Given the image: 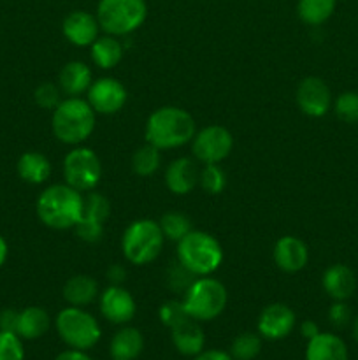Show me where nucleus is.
<instances>
[{
  "instance_id": "obj_18",
  "label": "nucleus",
  "mask_w": 358,
  "mask_h": 360,
  "mask_svg": "<svg viewBox=\"0 0 358 360\" xmlns=\"http://www.w3.org/2000/svg\"><path fill=\"white\" fill-rule=\"evenodd\" d=\"M323 290L333 301H346L357 290V276L344 264H333L323 273Z\"/></svg>"
},
{
  "instance_id": "obj_45",
  "label": "nucleus",
  "mask_w": 358,
  "mask_h": 360,
  "mask_svg": "<svg viewBox=\"0 0 358 360\" xmlns=\"http://www.w3.org/2000/svg\"><path fill=\"white\" fill-rule=\"evenodd\" d=\"M7 253H9V248H7V243L6 239L0 236V267L4 266V262L7 260Z\"/></svg>"
},
{
  "instance_id": "obj_26",
  "label": "nucleus",
  "mask_w": 358,
  "mask_h": 360,
  "mask_svg": "<svg viewBox=\"0 0 358 360\" xmlns=\"http://www.w3.org/2000/svg\"><path fill=\"white\" fill-rule=\"evenodd\" d=\"M123 53H125V48L114 35L97 37V41L91 44V60L95 65L104 70L118 65L123 58Z\"/></svg>"
},
{
  "instance_id": "obj_30",
  "label": "nucleus",
  "mask_w": 358,
  "mask_h": 360,
  "mask_svg": "<svg viewBox=\"0 0 358 360\" xmlns=\"http://www.w3.org/2000/svg\"><path fill=\"white\" fill-rule=\"evenodd\" d=\"M158 224H160V229L161 232H164L165 238L175 243L181 241L190 231H193L190 218L183 213H175V211H172V213H165L164 217L160 218Z\"/></svg>"
},
{
  "instance_id": "obj_40",
  "label": "nucleus",
  "mask_w": 358,
  "mask_h": 360,
  "mask_svg": "<svg viewBox=\"0 0 358 360\" xmlns=\"http://www.w3.org/2000/svg\"><path fill=\"white\" fill-rule=\"evenodd\" d=\"M18 320H20V313L14 309H4L0 313V330L18 334Z\"/></svg>"
},
{
  "instance_id": "obj_46",
  "label": "nucleus",
  "mask_w": 358,
  "mask_h": 360,
  "mask_svg": "<svg viewBox=\"0 0 358 360\" xmlns=\"http://www.w3.org/2000/svg\"><path fill=\"white\" fill-rule=\"evenodd\" d=\"M353 338H354V341L358 343V316L353 320Z\"/></svg>"
},
{
  "instance_id": "obj_24",
  "label": "nucleus",
  "mask_w": 358,
  "mask_h": 360,
  "mask_svg": "<svg viewBox=\"0 0 358 360\" xmlns=\"http://www.w3.org/2000/svg\"><path fill=\"white\" fill-rule=\"evenodd\" d=\"M18 174L23 181L42 185L51 176V162L39 151H27L18 160Z\"/></svg>"
},
{
  "instance_id": "obj_7",
  "label": "nucleus",
  "mask_w": 358,
  "mask_h": 360,
  "mask_svg": "<svg viewBox=\"0 0 358 360\" xmlns=\"http://www.w3.org/2000/svg\"><path fill=\"white\" fill-rule=\"evenodd\" d=\"M95 16L100 30L107 35L121 37L142 27L147 16V6L144 0H100Z\"/></svg>"
},
{
  "instance_id": "obj_32",
  "label": "nucleus",
  "mask_w": 358,
  "mask_h": 360,
  "mask_svg": "<svg viewBox=\"0 0 358 360\" xmlns=\"http://www.w3.org/2000/svg\"><path fill=\"white\" fill-rule=\"evenodd\" d=\"M109 213H111V204H109L107 197H104L102 193L97 192H91L88 193V197H84V210L81 218L104 224V221L107 220Z\"/></svg>"
},
{
  "instance_id": "obj_2",
  "label": "nucleus",
  "mask_w": 358,
  "mask_h": 360,
  "mask_svg": "<svg viewBox=\"0 0 358 360\" xmlns=\"http://www.w3.org/2000/svg\"><path fill=\"white\" fill-rule=\"evenodd\" d=\"M84 197L76 188L65 185H51L39 195L37 217L46 227L55 231L74 229L83 217Z\"/></svg>"
},
{
  "instance_id": "obj_38",
  "label": "nucleus",
  "mask_w": 358,
  "mask_h": 360,
  "mask_svg": "<svg viewBox=\"0 0 358 360\" xmlns=\"http://www.w3.org/2000/svg\"><path fill=\"white\" fill-rule=\"evenodd\" d=\"M74 229H76V234L86 243L100 241L102 234H104V224H98V221H91V220H84V218H81Z\"/></svg>"
},
{
  "instance_id": "obj_33",
  "label": "nucleus",
  "mask_w": 358,
  "mask_h": 360,
  "mask_svg": "<svg viewBox=\"0 0 358 360\" xmlns=\"http://www.w3.org/2000/svg\"><path fill=\"white\" fill-rule=\"evenodd\" d=\"M337 118L344 123H358V91H343L333 102Z\"/></svg>"
},
{
  "instance_id": "obj_8",
  "label": "nucleus",
  "mask_w": 358,
  "mask_h": 360,
  "mask_svg": "<svg viewBox=\"0 0 358 360\" xmlns=\"http://www.w3.org/2000/svg\"><path fill=\"white\" fill-rule=\"evenodd\" d=\"M55 327L60 340L74 350H90L100 341L102 336L100 326L95 316L76 306L62 309L56 316Z\"/></svg>"
},
{
  "instance_id": "obj_12",
  "label": "nucleus",
  "mask_w": 358,
  "mask_h": 360,
  "mask_svg": "<svg viewBox=\"0 0 358 360\" xmlns=\"http://www.w3.org/2000/svg\"><path fill=\"white\" fill-rule=\"evenodd\" d=\"M126 102V88L114 77H100L88 88V104L95 112L114 115Z\"/></svg>"
},
{
  "instance_id": "obj_1",
  "label": "nucleus",
  "mask_w": 358,
  "mask_h": 360,
  "mask_svg": "<svg viewBox=\"0 0 358 360\" xmlns=\"http://www.w3.org/2000/svg\"><path fill=\"white\" fill-rule=\"evenodd\" d=\"M197 125L188 111L174 105H165L150 115L144 129L146 143L158 150H174L185 146L195 137Z\"/></svg>"
},
{
  "instance_id": "obj_36",
  "label": "nucleus",
  "mask_w": 358,
  "mask_h": 360,
  "mask_svg": "<svg viewBox=\"0 0 358 360\" xmlns=\"http://www.w3.org/2000/svg\"><path fill=\"white\" fill-rule=\"evenodd\" d=\"M62 90L53 83H42L35 88L34 98L35 104L42 109H55L62 102Z\"/></svg>"
},
{
  "instance_id": "obj_39",
  "label": "nucleus",
  "mask_w": 358,
  "mask_h": 360,
  "mask_svg": "<svg viewBox=\"0 0 358 360\" xmlns=\"http://www.w3.org/2000/svg\"><path fill=\"white\" fill-rule=\"evenodd\" d=\"M329 320L333 327L343 329L351 322V309L344 301H336L329 309Z\"/></svg>"
},
{
  "instance_id": "obj_37",
  "label": "nucleus",
  "mask_w": 358,
  "mask_h": 360,
  "mask_svg": "<svg viewBox=\"0 0 358 360\" xmlns=\"http://www.w3.org/2000/svg\"><path fill=\"white\" fill-rule=\"evenodd\" d=\"M193 278H195V274L190 273L185 266L178 262L175 267H172L171 273H168V285H171L174 292H183L185 294L190 285L193 283Z\"/></svg>"
},
{
  "instance_id": "obj_19",
  "label": "nucleus",
  "mask_w": 358,
  "mask_h": 360,
  "mask_svg": "<svg viewBox=\"0 0 358 360\" xmlns=\"http://www.w3.org/2000/svg\"><path fill=\"white\" fill-rule=\"evenodd\" d=\"M172 343H174L175 350L179 354L186 355V357H195L204 350L206 345V334H204L202 327L197 323V320L186 319L175 327H172Z\"/></svg>"
},
{
  "instance_id": "obj_20",
  "label": "nucleus",
  "mask_w": 358,
  "mask_h": 360,
  "mask_svg": "<svg viewBox=\"0 0 358 360\" xmlns=\"http://www.w3.org/2000/svg\"><path fill=\"white\" fill-rule=\"evenodd\" d=\"M91 83H93V74H91V69L86 63L76 60V62L65 63L60 70V90L67 97H79L81 94L88 91Z\"/></svg>"
},
{
  "instance_id": "obj_42",
  "label": "nucleus",
  "mask_w": 358,
  "mask_h": 360,
  "mask_svg": "<svg viewBox=\"0 0 358 360\" xmlns=\"http://www.w3.org/2000/svg\"><path fill=\"white\" fill-rule=\"evenodd\" d=\"M126 276V271L123 269L121 266H118V264H114V266H111L107 269V278L112 281V285H119L123 280H125Z\"/></svg>"
},
{
  "instance_id": "obj_11",
  "label": "nucleus",
  "mask_w": 358,
  "mask_h": 360,
  "mask_svg": "<svg viewBox=\"0 0 358 360\" xmlns=\"http://www.w3.org/2000/svg\"><path fill=\"white\" fill-rule=\"evenodd\" d=\"M297 104L304 115L321 118L332 108V91L329 84L316 76H309L298 83Z\"/></svg>"
},
{
  "instance_id": "obj_14",
  "label": "nucleus",
  "mask_w": 358,
  "mask_h": 360,
  "mask_svg": "<svg viewBox=\"0 0 358 360\" xmlns=\"http://www.w3.org/2000/svg\"><path fill=\"white\" fill-rule=\"evenodd\" d=\"M295 327V313L290 306L274 302L258 316V334L265 340L277 341L291 334Z\"/></svg>"
},
{
  "instance_id": "obj_9",
  "label": "nucleus",
  "mask_w": 358,
  "mask_h": 360,
  "mask_svg": "<svg viewBox=\"0 0 358 360\" xmlns=\"http://www.w3.org/2000/svg\"><path fill=\"white\" fill-rule=\"evenodd\" d=\"M102 176L100 158L90 148H74L63 158V178L77 192H91Z\"/></svg>"
},
{
  "instance_id": "obj_35",
  "label": "nucleus",
  "mask_w": 358,
  "mask_h": 360,
  "mask_svg": "<svg viewBox=\"0 0 358 360\" xmlns=\"http://www.w3.org/2000/svg\"><path fill=\"white\" fill-rule=\"evenodd\" d=\"M158 316H160V322L165 327L172 329L178 323H181L183 320L188 319V313H186L185 306H183V301H167L158 309Z\"/></svg>"
},
{
  "instance_id": "obj_23",
  "label": "nucleus",
  "mask_w": 358,
  "mask_h": 360,
  "mask_svg": "<svg viewBox=\"0 0 358 360\" xmlns=\"http://www.w3.org/2000/svg\"><path fill=\"white\" fill-rule=\"evenodd\" d=\"M98 295V285L88 274H76L67 283L63 285V299L70 306L83 308V306L91 304Z\"/></svg>"
},
{
  "instance_id": "obj_15",
  "label": "nucleus",
  "mask_w": 358,
  "mask_h": 360,
  "mask_svg": "<svg viewBox=\"0 0 358 360\" xmlns=\"http://www.w3.org/2000/svg\"><path fill=\"white\" fill-rule=\"evenodd\" d=\"M98 30L100 25L97 16L88 11H72L62 23V32L67 41L79 48L93 44L98 37Z\"/></svg>"
},
{
  "instance_id": "obj_13",
  "label": "nucleus",
  "mask_w": 358,
  "mask_h": 360,
  "mask_svg": "<svg viewBox=\"0 0 358 360\" xmlns=\"http://www.w3.org/2000/svg\"><path fill=\"white\" fill-rule=\"evenodd\" d=\"M137 306L132 294L119 285L107 287L100 295V313L107 322L123 326L135 316Z\"/></svg>"
},
{
  "instance_id": "obj_10",
  "label": "nucleus",
  "mask_w": 358,
  "mask_h": 360,
  "mask_svg": "<svg viewBox=\"0 0 358 360\" xmlns=\"http://www.w3.org/2000/svg\"><path fill=\"white\" fill-rule=\"evenodd\" d=\"M192 150L199 162L206 164H220L230 155L234 148V137L225 127L209 125L195 134Z\"/></svg>"
},
{
  "instance_id": "obj_16",
  "label": "nucleus",
  "mask_w": 358,
  "mask_h": 360,
  "mask_svg": "<svg viewBox=\"0 0 358 360\" xmlns=\"http://www.w3.org/2000/svg\"><path fill=\"white\" fill-rule=\"evenodd\" d=\"M309 250L302 239L283 236L274 246V262L284 273H298L307 266Z\"/></svg>"
},
{
  "instance_id": "obj_21",
  "label": "nucleus",
  "mask_w": 358,
  "mask_h": 360,
  "mask_svg": "<svg viewBox=\"0 0 358 360\" xmlns=\"http://www.w3.org/2000/svg\"><path fill=\"white\" fill-rule=\"evenodd\" d=\"M305 360H347V347L332 333H319L307 341Z\"/></svg>"
},
{
  "instance_id": "obj_5",
  "label": "nucleus",
  "mask_w": 358,
  "mask_h": 360,
  "mask_svg": "<svg viewBox=\"0 0 358 360\" xmlns=\"http://www.w3.org/2000/svg\"><path fill=\"white\" fill-rule=\"evenodd\" d=\"M164 241L165 236L158 221L150 218L135 220L123 232V255L133 266H146L160 255Z\"/></svg>"
},
{
  "instance_id": "obj_41",
  "label": "nucleus",
  "mask_w": 358,
  "mask_h": 360,
  "mask_svg": "<svg viewBox=\"0 0 358 360\" xmlns=\"http://www.w3.org/2000/svg\"><path fill=\"white\" fill-rule=\"evenodd\" d=\"M193 360H235L230 354L221 350H202Z\"/></svg>"
},
{
  "instance_id": "obj_4",
  "label": "nucleus",
  "mask_w": 358,
  "mask_h": 360,
  "mask_svg": "<svg viewBox=\"0 0 358 360\" xmlns=\"http://www.w3.org/2000/svg\"><path fill=\"white\" fill-rule=\"evenodd\" d=\"M178 260L195 276H209L223 262V248L214 236L190 231L178 241Z\"/></svg>"
},
{
  "instance_id": "obj_3",
  "label": "nucleus",
  "mask_w": 358,
  "mask_h": 360,
  "mask_svg": "<svg viewBox=\"0 0 358 360\" xmlns=\"http://www.w3.org/2000/svg\"><path fill=\"white\" fill-rule=\"evenodd\" d=\"M51 129L60 143L77 146L93 134L95 111L88 101L79 97H67L53 109Z\"/></svg>"
},
{
  "instance_id": "obj_27",
  "label": "nucleus",
  "mask_w": 358,
  "mask_h": 360,
  "mask_svg": "<svg viewBox=\"0 0 358 360\" xmlns=\"http://www.w3.org/2000/svg\"><path fill=\"white\" fill-rule=\"evenodd\" d=\"M337 6V0H298L297 14L302 23L318 27L330 20Z\"/></svg>"
},
{
  "instance_id": "obj_6",
  "label": "nucleus",
  "mask_w": 358,
  "mask_h": 360,
  "mask_svg": "<svg viewBox=\"0 0 358 360\" xmlns=\"http://www.w3.org/2000/svg\"><path fill=\"white\" fill-rule=\"evenodd\" d=\"M227 301V288L221 281L209 276H200L199 280H193L188 290L185 292L183 306L190 319L197 322H211L223 313Z\"/></svg>"
},
{
  "instance_id": "obj_31",
  "label": "nucleus",
  "mask_w": 358,
  "mask_h": 360,
  "mask_svg": "<svg viewBox=\"0 0 358 360\" xmlns=\"http://www.w3.org/2000/svg\"><path fill=\"white\" fill-rule=\"evenodd\" d=\"M199 185L209 195H218L227 186V174L218 164H206L199 174Z\"/></svg>"
},
{
  "instance_id": "obj_34",
  "label": "nucleus",
  "mask_w": 358,
  "mask_h": 360,
  "mask_svg": "<svg viewBox=\"0 0 358 360\" xmlns=\"http://www.w3.org/2000/svg\"><path fill=\"white\" fill-rule=\"evenodd\" d=\"M0 360H25V348L18 334L0 330Z\"/></svg>"
},
{
  "instance_id": "obj_43",
  "label": "nucleus",
  "mask_w": 358,
  "mask_h": 360,
  "mask_svg": "<svg viewBox=\"0 0 358 360\" xmlns=\"http://www.w3.org/2000/svg\"><path fill=\"white\" fill-rule=\"evenodd\" d=\"M55 360H93L90 357V355L84 354L83 350H67V352H62V354L58 355Z\"/></svg>"
},
{
  "instance_id": "obj_28",
  "label": "nucleus",
  "mask_w": 358,
  "mask_h": 360,
  "mask_svg": "<svg viewBox=\"0 0 358 360\" xmlns=\"http://www.w3.org/2000/svg\"><path fill=\"white\" fill-rule=\"evenodd\" d=\"M160 164H161L160 150L154 148L153 144L150 143L140 146L132 157V171L135 172L137 176H142V178L154 174V172L160 169Z\"/></svg>"
},
{
  "instance_id": "obj_25",
  "label": "nucleus",
  "mask_w": 358,
  "mask_h": 360,
  "mask_svg": "<svg viewBox=\"0 0 358 360\" xmlns=\"http://www.w3.org/2000/svg\"><path fill=\"white\" fill-rule=\"evenodd\" d=\"M51 326L48 311L39 306H30L20 311V320H18V336L21 340H37L44 336Z\"/></svg>"
},
{
  "instance_id": "obj_44",
  "label": "nucleus",
  "mask_w": 358,
  "mask_h": 360,
  "mask_svg": "<svg viewBox=\"0 0 358 360\" xmlns=\"http://www.w3.org/2000/svg\"><path fill=\"white\" fill-rule=\"evenodd\" d=\"M300 334L309 341V340H312L316 334H319V329H318V326L312 322V320H305V322H302V326H300Z\"/></svg>"
},
{
  "instance_id": "obj_17",
  "label": "nucleus",
  "mask_w": 358,
  "mask_h": 360,
  "mask_svg": "<svg viewBox=\"0 0 358 360\" xmlns=\"http://www.w3.org/2000/svg\"><path fill=\"white\" fill-rule=\"evenodd\" d=\"M200 171L192 158H175L165 171V185L174 195H188L199 185Z\"/></svg>"
},
{
  "instance_id": "obj_29",
  "label": "nucleus",
  "mask_w": 358,
  "mask_h": 360,
  "mask_svg": "<svg viewBox=\"0 0 358 360\" xmlns=\"http://www.w3.org/2000/svg\"><path fill=\"white\" fill-rule=\"evenodd\" d=\"M262 352V336L255 333H242L232 341L230 355L235 360H253Z\"/></svg>"
},
{
  "instance_id": "obj_22",
  "label": "nucleus",
  "mask_w": 358,
  "mask_h": 360,
  "mask_svg": "<svg viewBox=\"0 0 358 360\" xmlns=\"http://www.w3.org/2000/svg\"><path fill=\"white\" fill-rule=\"evenodd\" d=\"M144 350V338L133 327H123L112 336L109 354L112 360H135Z\"/></svg>"
}]
</instances>
